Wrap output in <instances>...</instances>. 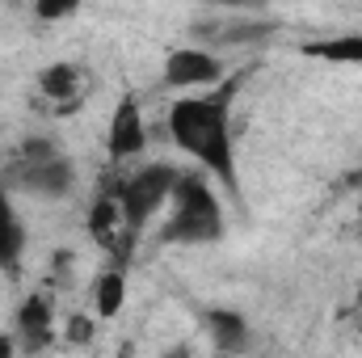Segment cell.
Masks as SVG:
<instances>
[{
	"label": "cell",
	"instance_id": "obj_10",
	"mask_svg": "<svg viewBox=\"0 0 362 358\" xmlns=\"http://www.w3.org/2000/svg\"><path fill=\"white\" fill-rule=\"evenodd\" d=\"M81 85H85V76H81L76 64H51V68L38 76V89L47 93V101H59L64 114L81 105V93H85Z\"/></svg>",
	"mask_w": 362,
	"mask_h": 358
},
{
	"label": "cell",
	"instance_id": "obj_3",
	"mask_svg": "<svg viewBox=\"0 0 362 358\" xmlns=\"http://www.w3.org/2000/svg\"><path fill=\"white\" fill-rule=\"evenodd\" d=\"M4 178H8L13 190H21V194H30V198L64 202V198H72V190H76V165H72V156H68L55 139L30 135V139H21L17 152L8 156Z\"/></svg>",
	"mask_w": 362,
	"mask_h": 358
},
{
	"label": "cell",
	"instance_id": "obj_8",
	"mask_svg": "<svg viewBox=\"0 0 362 358\" xmlns=\"http://www.w3.org/2000/svg\"><path fill=\"white\" fill-rule=\"evenodd\" d=\"M202 329H206L211 346L223 350V354H245L253 346V329H249V321L236 308H206L202 312Z\"/></svg>",
	"mask_w": 362,
	"mask_h": 358
},
{
	"label": "cell",
	"instance_id": "obj_7",
	"mask_svg": "<svg viewBox=\"0 0 362 358\" xmlns=\"http://www.w3.org/2000/svg\"><path fill=\"white\" fill-rule=\"evenodd\" d=\"M13 337H17V350H47L51 337H55V295L42 287V291H30L21 304H17V316H13Z\"/></svg>",
	"mask_w": 362,
	"mask_h": 358
},
{
	"label": "cell",
	"instance_id": "obj_12",
	"mask_svg": "<svg viewBox=\"0 0 362 358\" xmlns=\"http://www.w3.org/2000/svg\"><path fill=\"white\" fill-rule=\"evenodd\" d=\"M308 55L316 59H337V64H362V34H346V38H325V42H312L303 47Z\"/></svg>",
	"mask_w": 362,
	"mask_h": 358
},
{
	"label": "cell",
	"instance_id": "obj_11",
	"mask_svg": "<svg viewBox=\"0 0 362 358\" xmlns=\"http://www.w3.org/2000/svg\"><path fill=\"white\" fill-rule=\"evenodd\" d=\"M122 304H127V266H114L110 262V266L93 278V308H97L101 321H114L122 312Z\"/></svg>",
	"mask_w": 362,
	"mask_h": 358
},
{
	"label": "cell",
	"instance_id": "obj_9",
	"mask_svg": "<svg viewBox=\"0 0 362 358\" xmlns=\"http://www.w3.org/2000/svg\"><path fill=\"white\" fill-rule=\"evenodd\" d=\"M25 258V224L13 207V194H8V178L0 173V270L4 274H17Z\"/></svg>",
	"mask_w": 362,
	"mask_h": 358
},
{
	"label": "cell",
	"instance_id": "obj_17",
	"mask_svg": "<svg viewBox=\"0 0 362 358\" xmlns=\"http://www.w3.org/2000/svg\"><path fill=\"white\" fill-rule=\"evenodd\" d=\"M13 350H17V337L13 333H0V358H8Z\"/></svg>",
	"mask_w": 362,
	"mask_h": 358
},
{
	"label": "cell",
	"instance_id": "obj_15",
	"mask_svg": "<svg viewBox=\"0 0 362 358\" xmlns=\"http://www.w3.org/2000/svg\"><path fill=\"white\" fill-rule=\"evenodd\" d=\"M68 337L72 342H93V321L89 316H72L68 321Z\"/></svg>",
	"mask_w": 362,
	"mask_h": 358
},
{
	"label": "cell",
	"instance_id": "obj_1",
	"mask_svg": "<svg viewBox=\"0 0 362 358\" xmlns=\"http://www.w3.org/2000/svg\"><path fill=\"white\" fill-rule=\"evenodd\" d=\"M249 72H232L219 85L202 93L177 97L169 105V135L185 156H194L228 194L240 198V173H236V135H232V105L245 89Z\"/></svg>",
	"mask_w": 362,
	"mask_h": 358
},
{
	"label": "cell",
	"instance_id": "obj_16",
	"mask_svg": "<svg viewBox=\"0 0 362 358\" xmlns=\"http://www.w3.org/2000/svg\"><path fill=\"white\" fill-rule=\"evenodd\" d=\"M206 4H219V8H262L266 0H206Z\"/></svg>",
	"mask_w": 362,
	"mask_h": 358
},
{
	"label": "cell",
	"instance_id": "obj_2",
	"mask_svg": "<svg viewBox=\"0 0 362 358\" xmlns=\"http://www.w3.org/2000/svg\"><path fill=\"white\" fill-rule=\"evenodd\" d=\"M228 232V219H223V202L215 194V181L211 173H189L181 169L177 185L169 194V219L160 224V241L165 245H181V249H194V245H215L223 241Z\"/></svg>",
	"mask_w": 362,
	"mask_h": 358
},
{
	"label": "cell",
	"instance_id": "obj_5",
	"mask_svg": "<svg viewBox=\"0 0 362 358\" xmlns=\"http://www.w3.org/2000/svg\"><path fill=\"white\" fill-rule=\"evenodd\" d=\"M228 72H223V59L206 47H173L165 55V89H211L219 85Z\"/></svg>",
	"mask_w": 362,
	"mask_h": 358
},
{
	"label": "cell",
	"instance_id": "obj_13",
	"mask_svg": "<svg viewBox=\"0 0 362 358\" xmlns=\"http://www.w3.org/2000/svg\"><path fill=\"white\" fill-rule=\"evenodd\" d=\"M215 47H240V42H257V38H266L274 34L270 21H240V25H228V30H202Z\"/></svg>",
	"mask_w": 362,
	"mask_h": 358
},
{
	"label": "cell",
	"instance_id": "obj_14",
	"mask_svg": "<svg viewBox=\"0 0 362 358\" xmlns=\"http://www.w3.org/2000/svg\"><path fill=\"white\" fill-rule=\"evenodd\" d=\"M34 4V17L38 21H64V17H72L85 0H30Z\"/></svg>",
	"mask_w": 362,
	"mask_h": 358
},
{
	"label": "cell",
	"instance_id": "obj_6",
	"mask_svg": "<svg viewBox=\"0 0 362 358\" xmlns=\"http://www.w3.org/2000/svg\"><path fill=\"white\" fill-rule=\"evenodd\" d=\"M148 148V118L139 110V97L127 93L114 114H110V127H105V156L110 161H131V156H144Z\"/></svg>",
	"mask_w": 362,
	"mask_h": 358
},
{
	"label": "cell",
	"instance_id": "obj_4",
	"mask_svg": "<svg viewBox=\"0 0 362 358\" xmlns=\"http://www.w3.org/2000/svg\"><path fill=\"white\" fill-rule=\"evenodd\" d=\"M177 178H181L177 165H169V161H148L144 169H135L131 178L118 181L114 194H118V207H122L127 228L144 232V228L160 215V207H169V194H173Z\"/></svg>",
	"mask_w": 362,
	"mask_h": 358
}]
</instances>
